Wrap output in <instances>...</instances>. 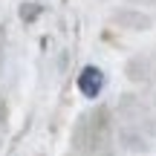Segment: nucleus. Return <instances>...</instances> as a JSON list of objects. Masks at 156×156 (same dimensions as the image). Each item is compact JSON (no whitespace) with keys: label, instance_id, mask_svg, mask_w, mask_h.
<instances>
[{"label":"nucleus","instance_id":"obj_1","mask_svg":"<svg viewBox=\"0 0 156 156\" xmlns=\"http://www.w3.org/2000/svg\"><path fill=\"white\" fill-rule=\"evenodd\" d=\"M101 87H104V75H101V69L84 67L81 75H78V90H81L87 98H95V95L101 93Z\"/></svg>","mask_w":156,"mask_h":156}]
</instances>
